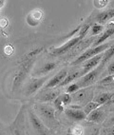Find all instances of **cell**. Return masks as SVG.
<instances>
[{"instance_id":"6da1fadb","label":"cell","mask_w":114,"mask_h":135,"mask_svg":"<svg viewBox=\"0 0 114 135\" xmlns=\"http://www.w3.org/2000/svg\"><path fill=\"white\" fill-rule=\"evenodd\" d=\"M109 47H110V44L107 43V44H102V45H100V46L97 47H93L91 49H88L85 52H83L72 64L73 65H77V64H81V63L86 62V61L90 59V58L94 57L95 55H98L100 53H103L105 51H107Z\"/></svg>"},{"instance_id":"7a4b0ae2","label":"cell","mask_w":114,"mask_h":135,"mask_svg":"<svg viewBox=\"0 0 114 135\" xmlns=\"http://www.w3.org/2000/svg\"><path fill=\"white\" fill-rule=\"evenodd\" d=\"M102 68L103 66H100V67L96 68L95 70H90V73H87L86 75H84L82 77V79H81V81H79V83H77L79 85L80 89H85V88L88 87L91 84L96 82L98 77H99Z\"/></svg>"},{"instance_id":"3957f363","label":"cell","mask_w":114,"mask_h":135,"mask_svg":"<svg viewBox=\"0 0 114 135\" xmlns=\"http://www.w3.org/2000/svg\"><path fill=\"white\" fill-rule=\"evenodd\" d=\"M47 79H48V76L34 78V79L29 80V83L27 84V87H26V96L33 95L38 89H40L43 87L44 83L46 82Z\"/></svg>"},{"instance_id":"277c9868","label":"cell","mask_w":114,"mask_h":135,"mask_svg":"<svg viewBox=\"0 0 114 135\" xmlns=\"http://www.w3.org/2000/svg\"><path fill=\"white\" fill-rule=\"evenodd\" d=\"M44 17V12L40 9H34L27 15V24L29 27H36L42 22Z\"/></svg>"},{"instance_id":"5b68a950","label":"cell","mask_w":114,"mask_h":135,"mask_svg":"<svg viewBox=\"0 0 114 135\" xmlns=\"http://www.w3.org/2000/svg\"><path fill=\"white\" fill-rule=\"evenodd\" d=\"M81 40H82V38L79 36L73 37L71 40H68L67 43L64 44L63 46L59 47V48H57V49H54L53 51H52V52H51V54L56 56V55H61V54H64V53L68 52L71 49H72L75 45H77Z\"/></svg>"},{"instance_id":"8992f818","label":"cell","mask_w":114,"mask_h":135,"mask_svg":"<svg viewBox=\"0 0 114 135\" xmlns=\"http://www.w3.org/2000/svg\"><path fill=\"white\" fill-rule=\"evenodd\" d=\"M68 75V71L66 69H63V70H61L57 74H55L53 77L51 78L49 81H48L46 85H44L43 86V89H52L54 87H57L61 83L63 82V80L66 78V76Z\"/></svg>"},{"instance_id":"52a82bcc","label":"cell","mask_w":114,"mask_h":135,"mask_svg":"<svg viewBox=\"0 0 114 135\" xmlns=\"http://www.w3.org/2000/svg\"><path fill=\"white\" fill-rule=\"evenodd\" d=\"M103 55H104V53H100L98 55H95L94 57L90 58V59L86 61V63L83 65V70H82L83 74L90 73V70H92V69L97 67L99 65V63L102 61Z\"/></svg>"},{"instance_id":"ba28073f","label":"cell","mask_w":114,"mask_h":135,"mask_svg":"<svg viewBox=\"0 0 114 135\" xmlns=\"http://www.w3.org/2000/svg\"><path fill=\"white\" fill-rule=\"evenodd\" d=\"M90 95H92V91L88 88H85V89H80L79 90L71 94V98H72V101L79 104V103L87 101V99L90 97Z\"/></svg>"},{"instance_id":"9c48e42d","label":"cell","mask_w":114,"mask_h":135,"mask_svg":"<svg viewBox=\"0 0 114 135\" xmlns=\"http://www.w3.org/2000/svg\"><path fill=\"white\" fill-rule=\"evenodd\" d=\"M56 67H57V64L55 62H47L41 68L34 70L32 75H33V77H37V76L44 77L45 75H48L51 71H52Z\"/></svg>"},{"instance_id":"30bf717a","label":"cell","mask_w":114,"mask_h":135,"mask_svg":"<svg viewBox=\"0 0 114 135\" xmlns=\"http://www.w3.org/2000/svg\"><path fill=\"white\" fill-rule=\"evenodd\" d=\"M64 112L68 118L74 121H82L86 119L87 115L84 113L83 109H64Z\"/></svg>"},{"instance_id":"8fae6325","label":"cell","mask_w":114,"mask_h":135,"mask_svg":"<svg viewBox=\"0 0 114 135\" xmlns=\"http://www.w3.org/2000/svg\"><path fill=\"white\" fill-rule=\"evenodd\" d=\"M105 112L101 109H96L91 111L90 114H87L86 119L88 122H93V123H102L105 120Z\"/></svg>"},{"instance_id":"7c38bea8","label":"cell","mask_w":114,"mask_h":135,"mask_svg":"<svg viewBox=\"0 0 114 135\" xmlns=\"http://www.w3.org/2000/svg\"><path fill=\"white\" fill-rule=\"evenodd\" d=\"M29 115L31 123H32V127H33L34 129L36 130V131H38V132H41V133L45 132V131H46V128H45L43 122L40 120V118L37 117L36 114H34L33 112L29 111Z\"/></svg>"},{"instance_id":"4fadbf2b","label":"cell","mask_w":114,"mask_h":135,"mask_svg":"<svg viewBox=\"0 0 114 135\" xmlns=\"http://www.w3.org/2000/svg\"><path fill=\"white\" fill-rule=\"evenodd\" d=\"M38 110L41 112L42 115L47 119V120H51L53 121L55 119V110L53 108H51L49 106H39Z\"/></svg>"},{"instance_id":"5bb4252c","label":"cell","mask_w":114,"mask_h":135,"mask_svg":"<svg viewBox=\"0 0 114 135\" xmlns=\"http://www.w3.org/2000/svg\"><path fill=\"white\" fill-rule=\"evenodd\" d=\"M112 17H113V10L105 11V12H100L96 16V21H97V24L102 25L105 24L109 18H112Z\"/></svg>"},{"instance_id":"9a60e30c","label":"cell","mask_w":114,"mask_h":135,"mask_svg":"<svg viewBox=\"0 0 114 135\" xmlns=\"http://www.w3.org/2000/svg\"><path fill=\"white\" fill-rule=\"evenodd\" d=\"M58 90H49V91L45 92L43 95H41V97H39L38 100L41 102H51L52 100H55L58 97Z\"/></svg>"},{"instance_id":"2e32d148","label":"cell","mask_w":114,"mask_h":135,"mask_svg":"<svg viewBox=\"0 0 114 135\" xmlns=\"http://www.w3.org/2000/svg\"><path fill=\"white\" fill-rule=\"evenodd\" d=\"M112 96H113V94H112V93H109V92H105V93L99 94L98 96L94 97V98H93V102L97 103V104L100 105V106H102V105L107 103L110 99H112Z\"/></svg>"},{"instance_id":"e0dca14e","label":"cell","mask_w":114,"mask_h":135,"mask_svg":"<svg viewBox=\"0 0 114 135\" xmlns=\"http://www.w3.org/2000/svg\"><path fill=\"white\" fill-rule=\"evenodd\" d=\"M81 75H83L82 70H81V71H79V70H78V71H74V73H71V74L67 75L65 79L63 80V82L61 83L59 86H60V87H64V86H66V85L70 84V83H71L75 79H77L78 77H80Z\"/></svg>"},{"instance_id":"ac0fdd59","label":"cell","mask_w":114,"mask_h":135,"mask_svg":"<svg viewBox=\"0 0 114 135\" xmlns=\"http://www.w3.org/2000/svg\"><path fill=\"white\" fill-rule=\"evenodd\" d=\"M112 35H113V28H109L108 30H107V31L103 33L102 36L100 37L97 41H96V43L94 44V47H97V46H100V45H102V44L104 43L107 38H109V37L112 36Z\"/></svg>"},{"instance_id":"d6986e66","label":"cell","mask_w":114,"mask_h":135,"mask_svg":"<svg viewBox=\"0 0 114 135\" xmlns=\"http://www.w3.org/2000/svg\"><path fill=\"white\" fill-rule=\"evenodd\" d=\"M100 107L101 106L98 105L97 103H95V102H93V101H90V102H87V104H86V106L84 107L83 111H84V113H85L86 115H87V114H90L91 111L98 109V108H100Z\"/></svg>"},{"instance_id":"ffe728a7","label":"cell","mask_w":114,"mask_h":135,"mask_svg":"<svg viewBox=\"0 0 114 135\" xmlns=\"http://www.w3.org/2000/svg\"><path fill=\"white\" fill-rule=\"evenodd\" d=\"M68 131L72 135H83L84 134V129L81 126H74L73 128H70Z\"/></svg>"},{"instance_id":"44dd1931","label":"cell","mask_w":114,"mask_h":135,"mask_svg":"<svg viewBox=\"0 0 114 135\" xmlns=\"http://www.w3.org/2000/svg\"><path fill=\"white\" fill-rule=\"evenodd\" d=\"M61 101L63 103L64 106H67V105H70L72 102V98H71V95L68 93H64L60 96Z\"/></svg>"},{"instance_id":"7402d4cb","label":"cell","mask_w":114,"mask_h":135,"mask_svg":"<svg viewBox=\"0 0 114 135\" xmlns=\"http://www.w3.org/2000/svg\"><path fill=\"white\" fill-rule=\"evenodd\" d=\"M80 89V87H79V85L77 83H72L67 88V92L66 93H68V94H73L74 92H76L77 90Z\"/></svg>"},{"instance_id":"603a6c76","label":"cell","mask_w":114,"mask_h":135,"mask_svg":"<svg viewBox=\"0 0 114 135\" xmlns=\"http://www.w3.org/2000/svg\"><path fill=\"white\" fill-rule=\"evenodd\" d=\"M104 30V27L102 25L95 24L91 27V35H97V34L101 33Z\"/></svg>"},{"instance_id":"cb8c5ba5","label":"cell","mask_w":114,"mask_h":135,"mask_svg":"<svg viewBox=\"0 0 114 135\" xmlns=\"http://www.w3.org/2000/svg\"><path fill=\"white\" fill-rule=\"evenodd\" d=\"M109 3L108 0H95L93 1V4H94V7L97 8V9H103Z\"/></svg>"},{"instance_id":"d4e9b609","label":"cell","mask_w":114,"mask_h":135,"mask_svg":"<svg viewBox=\"0 0 114 135\" xmlns=\"http://www.w3.org/2000/svg\"><path fill=\"white\" fill-rule=\"evenodd\" d=\"M90 24H86L84 25V26L82 27V28H80V31H79V37H81V38H84V37L87 35V31H88V30H90Z\"/></svg>"},{"instance_id":"484cf974","label":"cell","mask_w":114,"mask_h":135,"mask_svg":"<svg viewBox=\"0 0 114 135\" xmlns=\"http://www.w3.org/2000/svg\"><path fill=\"white\" fill-rule=\"evenodd\" d=\"M54 106H55V108L58 109L59 111H64V105H63V103H62V101H61L60 96H58L54 100Z\"/></svg>"},{"instance_id":"4316f807","label":"cell","mask_w":114,"mask_h":135,"mask_svg":"<svg viewBox=\"0 0 114 135\" xmlns=\"http://www.w3.org/2000/svg\"><path fill=\"white\" fill-rule=\"evenodd\" d=\"M113 79H114V76L113 75H108L107 77H105L104 79H102L100 81V84L102 85H107V84H110V83H113Z\"/></svg>"},{"instance_id":"83f0119b","label":"cell","mask_w":114,"mask_h":135,"mask_svg":"<svg viewBox=\"0 0 114 135\" xmlns=\"http://www.w3.org/2000/svg\"><path fill=\"white\" fill-rule=\"evenodd\" d=\"M4 52H5L7 55H11V54H12V52H13V48H12L11 45H8V46H6L5 48H4Z\"/></svg>"},{"instance_id":"f1b7e54d","label":"cell","mask_w":114,"mask_h":135,"mask_svg":"<svg viewBox=\"0 0 114 135\" xmlns=\"http://www.w3.org/2000/svg\"><path fill=\"white\" fill-rule=\"evenodd\" d=\"M8 25V20L6 18H3V19L0 20V27L1 28H5Z\"/></svg>"},{"instance_id":"f546056e","label":"cell","mask_w":114,"mask_h":135,"mask_svg":"<svg viewBox=\"0 0 114 135\" xmlns=\"http://www.w3.org/2000/svg\"><path fill=\"white\" fill-rule=\"evenodd\" d=\"M114 73V69H113V62H111V64L108 65V73L109 75H113Z\"/></svg>"},{"instance_id":"4dcf8cb0","label":"cell","mask_w":114,"mask_h":135,"mask_svg":"<svg viewBox=\"0 0 114 135\" xmlns=\"http://www.w3.org/2000/svg\"><path fill=\"white\" fill-rule=\"evenodd\" d=\"M14 134H15V135H25L24 133L21 132V131H20V130H18V129H15Z\"/></svg>"},{"instance_id":"1f68e13d","label":"cell","mask_w":114,"mask_h":135,"mask_svg":"<svg viewBox=\"0 0 114 135\" xmlns=\"http://www.w3.org/2000/svg\"><path fill=\"white\" fill-rule=\"evenodd\" d=\"M91 135H99V129H96Z\"/></svg>"},{"instance_id":"d6a6232c","label":"cell","mask_w":114,"mask_h":135,"mask_svg":"<svg viewBox=\"0 0 114 135\" xmlns=\"http://www.w3.org/2000/svg\"><path fill=\"white\" fill-rule=\"evenodd\" d=\"M5 4V1H0V8H2Z\"/></svg>"},{"instance_id":"836d02e7","label":"cell","mask_w":114,"mask_h":135,"mask_svg":"<svg viewBox=\"0 0 114 135\" xmlns=\"http://www.w3.org/2000/svg\"><path fill=\"white\" fill-rule=\"evenodd\" d=\"M0 135H3V133H2V129H1V128H0Z\"/></svg>"},{"instance_id":"e575fe53","label":"cell","mask_w":114,"mask_h":135,"mask_svg":"<svg viewBox=\"0 0 114 135\" xmlns=\"http://www.w3.org/2000/svg\"><path fill=\"white\" fill-rule=\"evenodd\" d=\"M67 135H72V134H71V133L70 132V131H68V134H67Z\"/></svg>"}]
</instances>
